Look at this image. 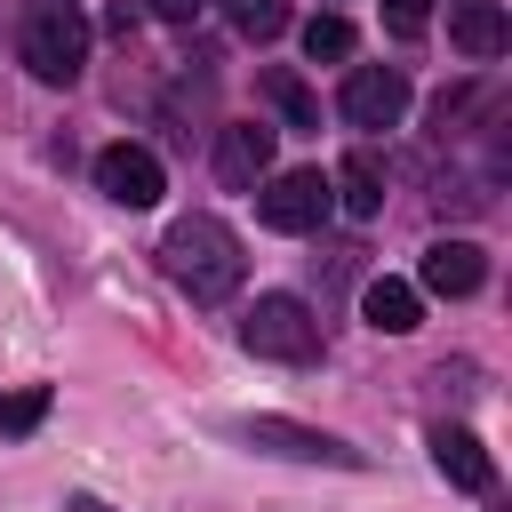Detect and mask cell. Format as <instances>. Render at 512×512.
<instances>
[{
	"instance_id": "obj_1",
	"label": "cell",
	"mask_w": 512,
	"mask_h": 512,
	"mask_svg": "<svg viewBox=\"0 0 512 512\" xmlns=\"http://www.w3.org/2000/svg\"><path fill=\"white\" fill-rule=\"evenodd\" d=\"M160 272L192 296V304H224L240 280H248V256H240V232L224 216H176L168 240H160Z\"/></svg>"
},
{
	"instance_id": "obj_2",
	"label": "cell",
	"mask_w": 512,
	"mask_h": 512,
	"mask_svg": "<svg viewBox=\"0 0 512 512\" xmlns=\"http://www.w3.org/2000/svg\"><path fill=\"white\" fill-rule=\"evenodd\" d=\"M240 344H248V352H264V360H320V320H312V304H304V296L272 288V296H256V304H248Z\"/></svg>"
},
{
	"instance_id": "obj_3",
	"label": "cell",
	"mask_w": 512,
	"mask_h": 512,
	"mask_svg": "<svg viewBox=\"0 0 512 512\" xmlns=\"http://www.w3.org/2000/svg\"><path fill=\"white\" fill-rule=\"evenodd\" d=\"M24 64H32L40 80H80V64H88V16H80L72 0L32 8V24H24Z\"/></svg>"
},
{
	"instance_id": "obj_4",
	"label": "cell",
	"mask_w": 512,
	"mask_h": 512,
	"mask_svg": "<svg viewBox=\"0 0 512 512\" xmlns=\"http://www.w3.org/2000/svg\"><path fill=\"white\" fill-rule=\"evenodd\" d=\"M328 208L336 200H328V176L320 168H280V176H264V200H256V216L272 232H320Z\"/></svg>"
},
{
	"instance_id": "obj_5",
	"label": "cell",
	"mask_w": 512,
	"mask_h": 512,
	"mask_svg": "<svg viewBox=\"0 0 512 512\" xmlns=\"http://www.w3.org/2000/svg\"><path fill=\"white\" fill-rule=\"evenodd\" d=\"M336 104H344L352 128H400V112H408V80H400L392 64H352Z\"/></svg>"
},
{
	"instance_id": "obj_6",
	"label": "cell",
	"mask_w": 512,
	"mask_h": 512,
	"mask_svg": "<svg viewBox=\"0 0 512 512\" xmlns=\"http://www.w3.org/2000/svg\"><path fill=\"white\" fill-rule=\"evenodd\" d=\"M240 440L264 448V456H288V464H360V448H344V440H328L312 424H288V416H248Z\"/></svg>"
},
{
	"instance_id": "obj_7",
	"label": "cell",
	"mask_w": 512,
	"mask_h": 512,
	"mask_svg": "<svg viewBox=\"0 0 512 512\" xmlns=\"http://www.w3.org/2000/svg\"><path fill=\"white\" fill-rule=\"evenodd\" d=\"M96 192L120 200V208H152L160 200V160L144 144H104L96 152Z\"/></svg>"
},
{
	"instance_id": "obj_8",
	"label": "cell",
	"mask_w": 512,
	"mask_h": 512,
	"mask_svg": "<svg viewBox=\"0 0 512 512\" xmlns=\"http://www.w3.org/2000/svg\"><path fill=\"white\" fill-rule=\"evenodd\" d=\"M432 296H472L480 280H488V256L472 248V240H432L424 248V272H416Z\"/></svg>"
},
{
	"instance_id": "obj_9",
	"label": "cell",
	"mask_w": 512,
	"mask_h": 512,
	"mask_svg": "<svg viewBox=\"0 0 512 512\" xmlns=\"http://www.w3.org/2000/svg\"><path fill=\"white\" fill-rule=\"evenodd\" d=\"M216 168H224V184H264V176H272V128L232 120V128L216 136Z\"/></svg>"
},
{
	"instance_id": "obj_10",
	"label": "cell",
	"mask_w": 512,
	"mask_h": 512,
	"mask_svg": "<svg viewBox=\"0 0 512 512\" xmlns=\"http://www.w3.org/2000/svg\"><path fill=\"white\" fill-rule=\"evenodd\" d=\"M328 200H344L352 216H376L384 208V160L360 144V152H344L336 160V176H328Z\"/></svg>"
},
{
	"instance_id": "obj_11",
	"label": "cell",
	"mask_w": 512,
	"mask_h": 512,
	"mask_svg": "<svg viewBox=\"0 0 512 512\" xmlns=\"http://www.w3.org/2000/svg\"><path fill=\"white\" fill-rule=\"evenodd\" d=\"M360 320H368L376 336H408V328L424 320V296H416L408 280H368V288H360Z\"/></svg>"
},
{
	"instance_id": "obj_12",
	"label": "cell",
	"mask_w": 512,
	"mask_h": 512,
	"mask_svg": "<svg viewBox=\"0 0 512 512\" xmlns=\"http://www.w3.org/2000/svg\"><path fill=\"white\" fill-rule=\"evenodd\" d=\"M432 464H440L456 488H488V480H496V464H488L480 432H464V424H440V432H432Z\"/></svg>"
},
{
	"instance_id": "obj_13",
	"label": "cell",
	"mask_w": 512,
	"mask_h": 512,
	"mask_svg": "<svg viewBox=\"0 0 512 512\" xmlns=\"http://www.w3.org/2000/svg\"><path fill=\"white\" fill-rule=\"evenodd\" d=\"M448 40H456L464 56H480V64L504 56V8H496V0H456V8H448Z\"/></svg>"
},
{
	"instance_id": "obj_14",
	"label": "cell",
	"mask_w": 512,
	"mask_h": 512,
	"mask_svg": "<svg viewBox=\"0 0 512 512\" xmlns=\"http://www.w3.org/2000/svg\"><path fill=\"white\" fill-rule=\"evenodd\" d=\"M256 88H264V104H272V112H280L288 128H320V104H312V88H304V80H296L288 64H272V72H264Z\"/></svg>"
},
{
	"instance_id": "obj_15",
	"label": "cell",
	"mask_w": 512,
	"mask_h": 512,
	"mask_svg": "<svg viewBox=\"0 0 512 512\" xmlns=\"http://www.w3.org/2000/svg\"><path fill=\"white\" fill-rule=\"evenodd\" d=\"M304 56H312V64H344V56H352V24H344V16H312V24H304Z\"/></svg>"
},
{
	"instance_id": "obj_16",
	"label": "cell",
	"mask_w": 512,
	"mask_h": 512,
	"mask_svg": "<svg viewBox=\"0 0 512 512\" xmlns=\"http://www.w3.org/2000/svg\"><path fill=\"white\" fill-rule=\"evenodd\" d=\"M224 16H232V32H248V40H272V32L288 24V0H224Z\"/></svg>"
},
{
	"instance_id": "obj_17",
	"label": "cell",
	"mask_w": 512,
	"mask_h": 512,
	"mask_svg": "<svg viewBox=\"0 0 512 512\" xmlns=\"http://www.w3.org/2000/svg\"><path fill=\"white\" fill-rule=\"evenodd\" d=\"M48 416V392L32 384V392H0V432H32Z\"/></svg>"
},
{
	"instance_id": "obj_18",
	"label": "cell",
	"mask_w": 512,
	"mask_h": 512,
	"mask_svg": "<svg viewBox=\"0 0 512 512\" xmlns=\"http://www.w3.org/2000/svg\"><path fill=\"white\" fill-rule=\"evenodd\" d=\"M384 24H392L400 40H416V32L432 24V0H384Z\"/></svg>"
},
{
	"instance_id": "obj_19",
	"label": "cell",
	"mask_w": 512,
	"mask_h": 512,
	"mask_svg": "<svg viewBox=\"0 0 512 512\" xmlns=\"http://www.w3.org/2000/svg\"><path fill=\"white\" fill-rule=\"evenodd\" d=\"M208 0H152V16H168V24H192Z\"/></svg>"
},
{
	"instance_id": "obj_20",
	"label": "cell",
	"mask_w": 512,
	"mask_h": 512,
	"mask_svg": "<svg viewBox=\"0 0 512 512\" xmlns=\"http://www.w3.org/2000/svg\"><path fill=\"white\" fill-rule=\"evenodd\" d=\"M72 512H112V504H96V496H72Z\"/></svg>"
}]
</instances>
